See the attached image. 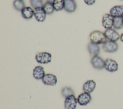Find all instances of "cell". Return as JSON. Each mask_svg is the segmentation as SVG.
I'll list each match as a JSON object with an SVG mask.
<instances>
[{
  "mask_svg": "<svg viewBox=\"0 0 123 109\" xmlns=\"http://www.w3.org/2000/svg\"><path fill=\"white\" fill-rule=\"evenodd\" d=\"M89 39L91 43L98 45H101V44L103 45L107 41L105 33L98 30L92 32L90 34Z\"/></svg>",
  "mask_w": 123,
  "mask_h": 109,
  "instance_id": "obj_1",
  "label": "cell"
},
{
  "mask_svg": "<svg viewBox=\"0 0 123 109\" xmlns=\"http://www.w3.org/2000/svg\"><path fill=\"white\" fill-rule=\"evenodd\" d=\"M36 60L41 64H47L50 63L52 60V55L47 52H38L36 54Z\"/></svg>",
  "mask_w": 123,
  "mask_h": 109,
  "instance_id": "obj_2",
  "label": "cell"
},
{
  "mask_svg": "<svg viewBox=\"0 0 123 109\" xmlns=\"http://www.w3.org/2000/svg\"><path fill=\"white\" fill-rule=\"evenodd\" d=\"M78 104V100L74 95H71L65 98L64 107L65 109H76Z\"/></svg>",
  "mask_w": 123,
  "mask_h": 109,
  "instance_id": "obj_3",
  "label": "cell"
},
{
  "mask_svg": "<svg viewBox=\"0 0 123 109\" xmlns=\"http://www.w3.org/2000/svg\"><path fill=\"white\" fill-rule=\"evenodd\" d=\"M104 33H105L106 39L108 41L116 42L117 40H119L120 39L119 34L115 30V29H113V28L106 29Z\"/></svg>",
  "mask_w": 123,
  "mask_h": 109,
  "instance_id": "obj_4",
  "label": "cell"
},
{
  "mask_svg": "<svg viewBox=\"0 0 123 109\" xmlns=\"http://www.w3.org/2000/svg\"><path fill=\"white\" fill-rule=\"evenodd\" d=\"M77 100H78V103L80 105L85 106L91 102V100H92V97L89 93L84 92L78 96Z\"/></svg>",
  "mask_w": 123,
  "mask_h": 109,
  "instance_id": "obj_5",
  "label": "cell"
},
{
  "mask_svg": "<svg viewBox=\"0 0 123 109\" xmlns=\"http://www.w3.org/2000/svg\"><path fill=\"white\" fill-rule=\"evenodd\" d=\"M102 48L104 51L106 52H115L118 49V45L115 41H106V42L102 45Z\"/></svg>",
  "mask_w": 123,
  "mask_h": 109,
  "instance_id": "obj_6",
  "label": "cell"
},
{
  "mask_svg": "<svg viewBox=\"0 0 123 109\" xmlns=\"http://www.w3.org/2000/svg\"><path fill=\"white\" fill-rule=\"evenodd\" d=\"M91 62L92 67L95 69L102 70L105 68V60L98 56L92 57Z\"/></svg>",
  "mask_w": 123,
  "mask_h": 109,
  "instance_id": "obj_7",
  "label": "cell"
},
{
  "mask_svg": "<svg viewBox=\"0 0 123 109\" xmlns=\"http://www.w3.org/2000/svg\"><path fill=\"white\" fill-rule=\"evenodd\" d=\"M114 17L110 14H105L102 19V25L105 29H110L113 27Z\"/></svg>",
  "mask_w": 123,
  "mask_h": 109,
  "instance_id": "obj_8",
  "label": "cell"
},
{
  "mask_svg": "<svg viewBox=\"0 0 123 109\" xmlns=\"http://www.w3.org/2000/svg\"><path fill=\"white\" fill-rule=\"evenodd\" d=\"M110 72H115L118 70V64L115 60L107 59L105 60V68Z\"/></svg>",
  "mask_w": 123,
  "mask_h": 109,
  "instance_id": "obj_9",
  "label": "cell"
},
{
  "mask_svg": "<svg viewBox=\"0 0 123 109\" xmlns=\"http://www.w3.org/2000/svg\"><path fill=\"white\" fill-rule=\"evenodd\" d=\"M42 81L45 85L55 86L57 83V78L55 75L51 73H48L43 78Z\"/></svg>",
  "mask_w": 123,
  "mask_h": 109,
  "instance_id": "obj_10",
  "label": "cell"
},
{
  "mask_svg": "<svg viewBox=\"0 0 123 109\" xmlns=\"http://www.w3.org/2000/svg\"><path fill=\"white\" fill-rule=\"evenodd\" d=\"M46 13L43 7H37L34 9V16L38 22H42L46 19Z\"/></svg>",
  "mask_w": 123,
  "mask_h": 109,
  "instance_id": "obj_11",
  "label": "cell"
},
{
  "mask_svg": "<svg viewBox=\"0 0 123 109\" xmlns=\"http://www.w3.org/2000/svg\"><path fill=\"white\" fill-rule=\"evenodd\" d=\"M96 87V83L94 80H89L86 81L83 84V89L84 92H87V93H92Z\"/></svg>",
  "mask_w": 123,
  "mask_h": 109,
  "instance_id": "obj_12",
  "label": "cell"
},
{
  "mask_svg": "<svg viewBox=\"0 0 123 109\" xmlns=\"http://www.w3.org/2000/svg\"><path fill=\"white\" fill-rule=\"evenodd\" d=\"M45 75L44 69L42 66H37L33 71V76L37 80H42Z\"/></svg>",
  "mask_w": 123,
  "mask_h": 109,
  "instance_id": "obj_13",
  "label": "cell"
},
{
  "mask_svg": "<svg viewBox=\"0 0 123 109\" xmlns=\"http://www.w3.org/2000/svg\"><path fill=\"white\" fill-rule=\"evenodd\" d=\"M87 50H88L90 55L92 56V58L95 57V56H97L100 52L99 46L98 45L92 43L91 42L89 43L87 45Z\"/></svg>",
  "mask_w": 123,
  "mask_h": 109,
  "instance_id": "obj_14",
  "label": "cell"
},
{
  "mask_svg": "<svg viewBox=\"0 0 123 109\" xmlns=\"http://www.w3.org/2000/svg\"><path fill=\"white\" fill-rule=\"evenodd\" d=\"M65 3L64 9L66 11L69 13L75 11L77 5L74 0H65Z\"/></svg>",
  "mask_w": 123,
  "mask_h": 109,
  "instance_id": "obj_15",
  "label": "cell"
},
{
  "mask_svg": "<svg viewBox=\"0 0 123 109\" xmlns=\"http://www.w3.org/2000/svg\"><path fill=\"white\" fill-rule=\"evenodd\" d=\"M110 14L114 17H123V6H115L110 11Z\"/></svg>",
  "mask_w": 123,
  "mask_h": 109,
  "instance_id": "obj_16",
  "label": "cell"
},
{
  "mask_svg": "<svg viewBox=\"0 0 123 109\" xmlns=\"http://www.w3.org/2000/svg\"><path fill=\"white\" fill-rule=\"evenodd\" d=\"M21 13L25 19H30L34 16V10L31 7H25L22 10Z\"/></svg>",
  "mask_w": 123,
  "mask_h": 109,
  "instance_id": "obj_17",
  "label": "cell"
},
{
  "mask_svg": "<svg viewBox=\"0 0 123 109\" xmlns=\"http://www.w3.org/2000/svg\"><path fill=\"white\" fill-rule=\"evenodd\" d=\"M54 7L56 11H60L65 7V0H54L53 3Z\"/></svg>",
  "mask_w": 123,
  "mask_h": 109,
  "instance_id": "obj_18",
  "label": "cell"
},
{
  "mask_svg": "<svg viewBox=\"0 0 123 109\" xmlns=\"http://www.w3.org/2000/svg\"><path fill=\"white\" fill-rule=\"evenodd\" d=\"M113 27L115 30H119L123 28V17H114Z\"/></svg>",
  "mask_w": 123,
  "mask_h": 109,
  "instance_id": "obj_19",
  "label": "cell"
},
{
  "mask_svg": "<svg viewBox=\"0 0 123 109\" xmlns=\"http://www.w3.org/2000/svg\"><path fill=\"white\" fill-rule=\"evenodd\" d=\"M43 7L47 14H52L55 11L53 3H50V2H46V3L44 4Z\"/></svg>",
  "mask_w": 123,
  "mask_h": 109,
  "instance_id": "obj_20",
  "label": "cell"
},
{
  "mask_svg": "<svg viewBox=\"0 0 123 109\" xmlns=\"http://www.w3.org/2000/svg\"><path fill=\"white\" fill-rule=\"evenodd\" d=\"M14 7L17 11H20L25 7V4L23 0H14L13 2Z\"/></svg>",
  "mask_w": 123,
  "mask_h": 109,
  "instance_id": "obj_21",
  "label": "cell"
},
{
  "mask_svg": "<svg viewBox=\"0 0 123 109\" xmlns=\"http://www.w3.org/2000/svg\"><path fill=\"white\" fill-rule=\"evenodd\" d=\"M62 96L66 98L71 95H74V92L73 90H72V88H71L70 87L67 86L62 88Z\"/></svg>",
  "mask_w": 123,
  "mask_h": 109,
  "instance_id": "obj_22",
  "label": "cell"
},
{
  "mask_svg": "<svg viewBox=\"0 0 123 109\" xmlns=\"http://www.w3.org/2000/svg\"><path fill=\"white\" fill-rule=\"evenodd\" d=\"M30 3L31 7L33 9L43 7L44 5L43 0H30Z\"/></svg>",
  "mask_w": 123,
  "mask_h": 109,
  "instance_id": "obj_23",
  "label": "cell"
},
{
  "mask_svg": "<svg viewBox=\"0 0 123 109\" xmlns=\"http://www.w3.org/2000/svg\"><path fill=\"white\" fill-rule=\"evenodd\" d=\"M95 1L96 0H84V3L87 4V5H88V6H91L92 4H94L95 3Z\"/></svg>",
  "mask_w": 123,
  "mask_h": 109,
  "instance_id": "obj_24",
  "label": "cell"
},
{
  "mask_svg": "<svg viewBox=\"0 0 123 109\" xmlns=\"http://www.w3.org/2000/svg\"><path fill=\"white\" fill-rule=\"evenodd\" d=\"M120 40L122 42H123V33H122L120 35Z\"/></svg>",
  "mask_w": 123,
  "mask_h": 109,
  "instance_id": "obj_25",
  "label": "cell"
},
{
  "mask_svg": "<svg viewBox=\"0 0 123 109\" xmlns=\"http://www.w3.org/2000/svg\"><path fill=\"white\" fill-rule=\"evenodd\" d=\"M48 2H50V3H53L54 0H46Z\"/></svg>",
  "mask_w": 123,
  "mask_h": 109,
  "instance_id": "obj_26",
  "label": "cell"
},
{
  "mask_svg": "<svg viewBox=\"0 0 123 109\" xmlns=\"http://www.w3.org/2000/svg\"><path fill=\"white\" fill-rule=\"evenodd\" d=\"M121 1H123V0H121Z\"/></svg>",
  "mask_w": 123,
  "mask_h": 109,
  "instance_id": "obj_27",
  "label": "cell"
},
{
  "mask_svg": "<svg viewBox=\"0 0 123 109\" xmlns=\"http://www.w3.org/2000/svg\"></svg>",
  "mask_w": 123,
  "mask_h": 109,
  "instance_id": "obj_28",
  "label": "cell"
}]
</instances>
